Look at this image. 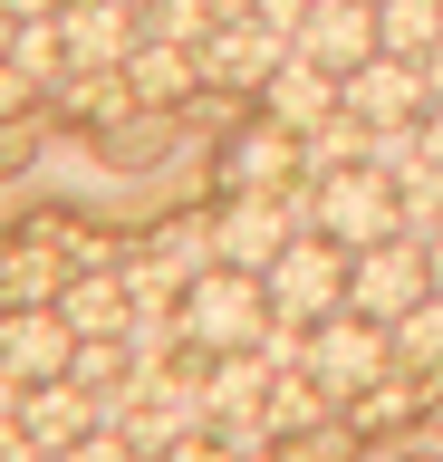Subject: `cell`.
I'll return each mask as SVG.
<instances>
[{
  "instance_id": "9",
  "label": "cell",
  "mask_w": 443,
  "mask_h": 462,
  "mask_svg": "<svg viewBox=\"0 0 443 462\" xmlns=\"http://www.w3.org/2000/svg\"><path fill=\"white\" fill-rule=\"evenodd\" d=\"M0 366L20 375V385H59L78 366V328L59 309H10L0 318Z\"/></svg>"
},
{
  "instance_id": "20",
  "label": "cell",
  "mask_w": 443,
  "mask_h": 462,
  "mask_svg": "<svg viewBox=\"0 0 443 462\" xmlns=\"http://www.w3.org/2000/svg\"><path fill=\"white\" fill-rule=\"evenodd\" d=\"M154 462H241V453L222 443V433H183V443H164Z\"/></svg>"
},
{
  "instance_id": "18",
  "label": "cell",
  "mask_w": 443,
  "mask_h": 462,
  "mask_svg": "<svg viewBox=\"0 0 443 462\" xmlns=\"http://www.w3.org/2000/svg\"><path fill=\"white\" fill-rule=\"evenodd\" d=\"M280 462H347V424H309L280 443Z\"/></svg>"
},
{
  "instance_id": "16",
  "label": "cell",
  "mask_w": 443,
  "mask_h": 462,
  "mask_svg": "<svg viewBox=\"0 0 443 462\" xmlns=\"http://www.w3.org/2000/svg\"><path fill=\"white\" fill-rule=\"evenodd\" d=\"M376 49L385 58H434L443 49V0H376Z\"/></svg>"
},
{
  "instance_id": "10",
  "label": "cell",
  "mask_w": 443,
  "mask_h": 462,
  "mask_svg": "<svg viewBox=\"0 0 443 462\" xmlns=\"http://www.w3.org/2000/svg\"><path fill=\"white\" fill-rule=\"evenodd\" d=\"M290 173H309V144H299L280 116H261V125H241V135L222 144V183H232V193H290Z\"/></svg>"
},
{
  "instance_id": "15",
  "label": "cell",
  "mask_w": 443,
  "mask_h": 462,
  "mask_svg": "<svg viewBox=\"0 0 443 462\" xmlns=\"http://www.w3.org/2000/svg\"><path fill=\"white\" fill-rule=\"evenodd\" d=\"M59 318L78 328V337H125V328H135V299H125V280H68Z\"/></svg>"
},
{
  "instance_id": "19",
  "label": "cell",
  "mask_w": 443,
  "mask_h": 462,
  "mask_svg": "<svg viewBox=\"0 0 443 462\" xmlns=\"http://www.w3.org/2000/svg\"><path fill=\"white\" fill-rule=\"evenodd\" d=\"M59 462H145V453H135V443H125V433H116V424H97V433H88V443H68V453H59Z\"/></svg>"
},
{
  "instance_id": "22",
  "label": "cell",
  "mask_w": 443,
  "mask_h": 462,
  "mask_svg": "<svg viewBox=\"0 0 443 462\" xmlns=\"http://www.w3.org/2000/svg\"><path fill=\"white\" fill-rule=\"evenodd\" d=\"M203 20H212V29H232V20H251V0H203Z\"/></svg>"
},
{
  "instance_id": "14",
  "label": "cell",
  "mask_w": 443,
  "mask_h": 462,
  "mask_svg": "<svg viewBox=\"0 0 443 462\" xmlns=\"http://www.w3.org/2000/svg\"><path fill=\"white\" fill-rule=\"evenodd\" d=\"M125 87H135V106H183V97L203 87V58L174 49V39H135V58H125Z\"/></svg>"
},
{
  "instance_id": "3",
  "label": "cell",
  "mask_w": 443,
  "mask_h": 462,
  "mask_svg": "<svg viewBox=\"0 0 443 462\" xmlns=\"http://www.w3.org/2000/svg\"><path fill=\"white\" fill-rule=\"evenodd\" d=\"M309 375H318V395L347 414L366 385H385V375H395V337H385L376 318L337 309V318H318V328H309Z\"/></svg>"
},
{
  "instance_id": "5",
  "label": "cell",
  "mask_w": 443,
  "mask_h": 462,
  "mask_svg": "<svg viewBox=\"0 0 443 462\" xmlns=\"http://www.w3.org/2000/svg\"><path fill=\"white\" fill-rule=\"evenodd\" d=\"M434 299V270H424V241L414 231H395V241H376V251L347 260V309L376 318V328H395L405 309H424Z\"/></svg>"
},
{
  "instance_id": "2",
  "label": "cell",
  "mask_w": 443,
  "mask_h": 462,
  "mask_svg": "<svg viewBox=\"0 0 443 462\" xmlns=\"http://www.w3.org/2000/svg\"><path fill=\"white\" fill-rule=\"evenodd\" d=\"M309 231H328L337 251H376L405 231V202H395V173L385 164H337V173H309Z\"/></svg>"
},
{
  "instance_id": "7",
  "label": "cell",
  "mask_w": 443,
  "mask_h": 462,
  "mask_svg": "<svg viewBox=\"0 0 443 462\" xmlns=\"http://www.w3.org/2000/svg\"><path fill=\"white\" fill-rule=\"evenodd\" d=\"M145 39V20L125 0H59V49H68V78L78 68H125Z\"/></svg>"
},
{
  "instance_id": "25",
  "label": "cell",
  "mask_w": 443,
  "mask_h": 462,
  "mask_svg": "<svg viewBox=\"0 0 443 462\" xmlns=\"http://www.w3.org/2000/svg\"><path fill=\"white\" fill-rule=\"evenodd\" d=\"M125 10H154V0H125Z\"/></svg>"
},
{
  "instance_id": "24",
  "label": "cell",
  "mask_w": 443,
  "mask_h": 462,
  "mask_svg": "<svg viewBox=\"0 0 443 462\" xmlns=\"http://www.w3.org/2000/svg\"><path fill=\"white\" fill-rule=\"evenodd\" d=\"M424 270H434V299H443V231L424 241Z\"/></svg>"
},
{
  "instance_id": "6",
  "label": "cell",
  "mask_w": 443,
  "mask_h": 462,
  "mask_svg": "<svg viewBox=\"0 0 443 462\" xmlns=\"http://www.w3.org/2000/svg\"><path fill=\"white\" fill-rule=\"evenodd\" d=\"M290 231H309V193H232L222 202V222H212V260H232V270H270V260L290 251Z\"/></svg>"
},
{
  "instance_id": "13",
  "label": "cell",
  "mask_w": 443,
  "mask_h": 462,
  "mask_svg": "<svg viewBox=\"0 0 443 462\" xmlns=\"http://www.w3.org/2000/svg\"><path fill=\"white\" fill-rule=\"evenodd\" d=\"M299 58H318V68H366L376 58V0H309V20H299Z\"/></svg>"
},
{
  "instance_id": "11",
  "label": "cell",
  "mask_w": 443,
  "mask_h": 462,
  "mask_svg": "<svg viewBox=\"0 0 443 462\" xmlns=\"http://www.w3.org/2000/svg\"><path fill=\"white\" fill-rule=\"evenodd\" d=\"M347 106V78H337V68H318V58H280V68H270V87H261V116H280V125H290V135H318L328 116Z\"/></svg>"
},
{
  "instance_id": "4",
  "label": "cell",
  "mask_w": 443,
  "mask_h": 462,
  "mask_svg": "<svg viewBox=\"0 0 443 462\" xmlns=\"http://www.w3.org/2000/svg\"><path fill=\"white\" fill-rule=\"evenodd\" d=\"M270 289V318H299V328H318V318L347 309V251L328 241V231H290V251L261 270Z\"/></svg>"
},
{
  "instance_id": "17",
  "label": "cell",
  "mask_w": 443,
  "mask_h": 462,
  "mask_svg": "<svg viewBox=\"0 0 443 462\" xmlns=\"http://www.w3.org/2000/svg\"><path fill=\"white\" fill-rule=\"evenodd\" d=\"M385 337H395V366H405V375H443V299L405 309L395 328H385Z\"/></svg>"
},
{
  "instance_id": "23",
  "label": "cell",
  "mask_w": 443,
  "mask_h": 462,
  "mask_svg": "<svg viewBox=\"0 0 443 462\" xmlns=\"http://www.w3.org/2000/svg\"><path fill=\"white\" fill-rule=\"evenodd\" d=\"M10 20H59V0H0Z\"/></svg>"
},
{
  "instance_id": "21",
  "label": "cell",
  "mask_w": 443,
  "mask_h": 462,
  "mask_svg": "<svg viewBox=\"0 0 443 462\" xmlns=\"http://www.w3.org/2000/svg\"><path fill=\"white\" fill-rule=\"evenodd\" d=\"M414 135H424V154H434V164H443V97H434V106H424V116H414Z\"/></svg>"
},
{
  "instance_id": "8",
  "label": "cell",
  "mask_w": 443,
  "mask_h": 462,
  "mask_svg": "<svg viewBox=\"0 0 443 462\" xmlns=\"http://www.w3.org/2000/svg\"><path fill=\"white\" fill-rule=\"evenodd\" d=\"M434 106V78H424V58H366V68H347V116H366V125H414V116Z\"/></svg>"
},
{
  "instance_id": "1",
  "label": "cell",
  "mask_w": 443,
  "mask_h": 462,
  "mask_svg": "<svg viewBox=\"0 0 443 462\" xmlns=\"http://www.w3.org/2000/svg\"><path fill=\"white\" fill-rule=\"evenodd\" d=\"M174 328H183V356H241V346H261V328H270L261 270L203 260V270L174 289Z\"/></svg>"
},
{
  "instance_id": "12",
  "label": "cell",
  "mask_w": 443,
  "mask_h": 462,
  "mask_svg": "<svg viewBox=\"0 0 443 462\" xmlns=\"http://www.w3.org/2000/svg\"><path fill=\"white\" fill-rule=\"evenodd\" d=\"M97 424H106V395H88L78 375H59V385H30V395H20V433H30L49 462H59L68 443H88Z\"/></svg>"
}]
</instances>
